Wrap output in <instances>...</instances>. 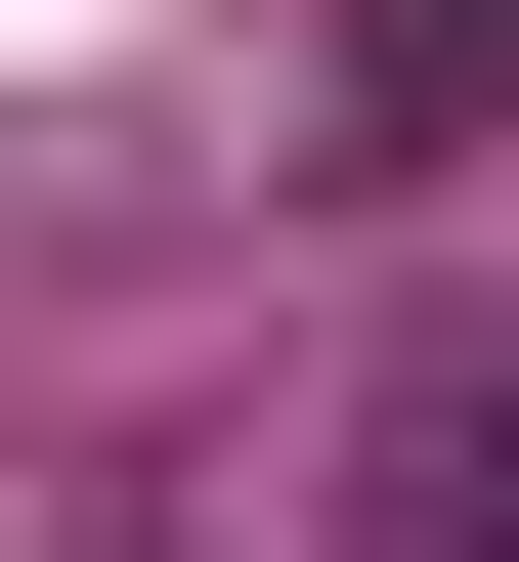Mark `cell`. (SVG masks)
I'll return each mask as SVG.
<instances>
[{
	"label": "cell",
	"mask_w": 519,
	"mask_h": 562,
	"mask_svg": "<svg viewBox=\"0 0 519 562\" xmlns=\"http://www.w3.org/2000/svg\"><path fill=\"white\" fill-rule=\"evenodd\" d=\"M390 562H519V303H476V347H390Z\"/></svg>",
	"instance_id": "cell-1"
},
{
	"label": "cell",
	"mask_w": 519,
	"mask_h": 562,
	"mask_svg": "<svg viewBox=\"0 0 519 562\" xmlns=\"http://www.w3.org/2000/svg\"><path fill=\"white\" fill-rule=\"evenodd\" d=\"M476 87H519V0H347V173H433Z\"/></svg>",
	"instance_id": "cell-2"
}]
</instances>
